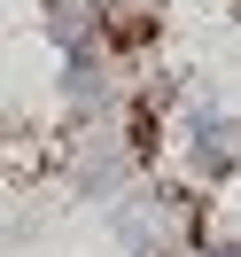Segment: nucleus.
Wrapping results in <instances>:
<instances>
[{
    "mask_svg": "<svg viewBox=\"0 0 241 257\" xmlns=\"http://www.w3.org/2000/svg\"><path fill=\"white\" fill-rule=\"evenodd\" d=\"M179 164L194 179H225L241 164V125L225 109H210V101H187L179 109Z\"/></svg>",
    "mask_w": 241,
    "mask_h": 257,
    "instance_id": "f257e3e1",
    "label": "nucleus"
},
{
    "mask_svg": "<svg viewBox=\"0 0 241 257\" xmlns=\"http://www.w3.org/2000/svg\"><path fill=\"white\" fill-rule=\"evenodd\" d=\"M101 24H109V8H101V0H39V32H47L63 55L101 47Z\"/></svg>",
    "mask_w": 241,
    "mask_h": 257,
    "instance_id": "f03ea898",
    "label": "nucleus"
},
{
    "mask_svg": "<svg viewBox=\"0 0 241 257\" xmlns=\"http://www.w3.org/2000/svg\"><path fill=\"white\" fill-rule=\"evenodd\" d=\"M101 8H109V16H140V24H163V8H171V0H101Z\"/></svg>",
    "mask_w": 241,
    "mask_h": 257,
    "instance_id": "7ed1b4c3",
    "label": "nucleus"
}]
</instances>
